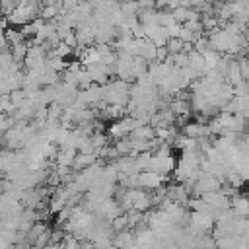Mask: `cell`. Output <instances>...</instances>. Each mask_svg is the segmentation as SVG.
I'll return each instance as SVG.
<instances>
[{
	"mask_svg": "<svg viewBox=\"0 0 249 249\" xmlns=\"http://www.w3.org/2000/svg\"><path fill=\"white\" fill-rule=\"evenodd\" d=\"M56 14H58V8H56L54 4H47V6L43 8V12H41L43 19H53Z\"/></svg>",
	"mask_w": 249,
	"mask_h": 249,
	"instance_id": "obj_1",
	"label": "cell"
},
{
	"mask_svg": "<svg viewBox=\"0 0 249 249\" xmlns=\"http://www.w3.org/2000/svg\"><path fill=\"white\" fill-rule=\"evenodd\" d=\"M140 181H142L144 185H158V183H160V177H158L156 173H144V175L140 177Z\"/></svg>",
	"mask_w": 249,
	"mask_h": 249,
	"instance_id": "obj_2",
	"label": "cell"
},
{
	"mask_svg": "<svg viewBox=\"0 0 249 249\" xmlns=\"http://www.w3.org/2000/svg\"><path fill=\"white\" fill-rule=\"evenodd\" d=\"M181 49V39H173L169 43V51H179Z\"/></svg>",
	"mask_w": 249,
	"mask_h": 249,
	"instance_id": "obj_3",
	"label": "cell"
}]
</instances>
